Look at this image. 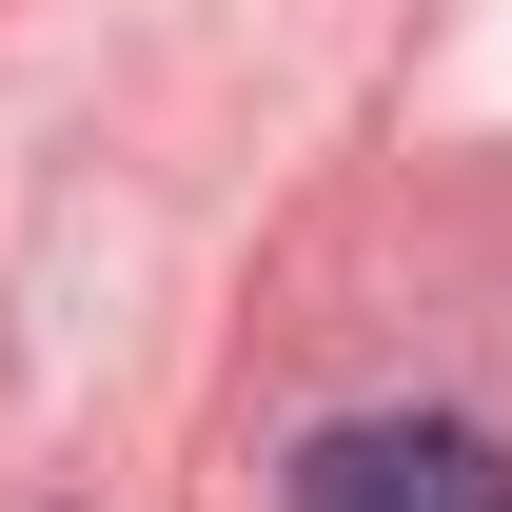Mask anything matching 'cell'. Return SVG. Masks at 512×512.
<instances>
[{
  "label": "cell",
  "mask_w": 512,
  "mask_h": 512,
  "mask_svg": "<svg viewBox=\"0 0 512 512\" xmlns=\"http://www.w3.org/2000/svg\"><path fill=\"white\" fill-rule=\"evenodd\" d=\"M296 512H512V453L473 414H335L296 453Z\"/></svg>",
  "instance_id": "1"
}]
</instances>
